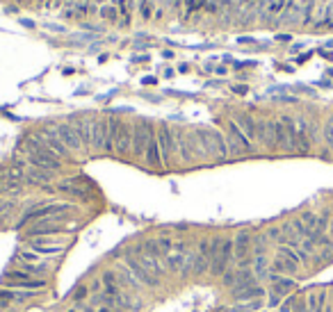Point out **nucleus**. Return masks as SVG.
I'll return each instance as SVG.
<instances>
[{
	"label": "nucleus",
	"mask_w": 333,
	"mask_h": 312,
	"mask_svg": "<svg viewBox=\"0 0 333 312\" xmlns=\"http://www.w3.org/2000/svg\"><path fill=\"white\" fill-rule=\"evenodd\" d=\"M233 260V239H210V271L224 276Z\"/></svg>",
	"instance_id": "obj_1"
},
{
	"label": "nucleus",
	"mask_w": 333,
	"mask_h": 312,
	"mask_svg": "<svg viewBox=\"0 0 333 312\" xmlns=\"http://www.w3.org/2000/svg\"><path fill=\"white\" fill-rule=\"evenodd\" d=\"M110 123V141L117 155H128L133 150V126L121 119H107Z\"/></svg>",
	"instance_id": "obj_2"
},
{
	"label": "nucleus",
	"mask_w": 333,
	"mask_h": 312,
	"mask_svg": "<svg viewBox=\"0 0 333 312\" xmlns=\"http://www.w3.org/2000/svg\"><path fill=\"white\" fill-rule=\"evenodd\" d=\"M199 139L203 144L205 155L217 157V160H228V157H231L228 146H226V137L221 132H215V130H199Z\"/></svg>",
	"instance_id": "obj_3"
},
{
	"label": "nucleus",
	"mask_w": 333,
	"mask_h": 312,
	"mask_svg": "<svg viewBox=\"0 0 333 312\" xmlns=\"http://www.w3.org/2000/svg\"><path fill=\"white\" fill-rule=\"evenodd\" d=\"M192 260H194V253H187V248L183 244H178V242L174 244V251L165 258L166 269H171L174 274H181V276L192 274Z\"/></svg>",
	"instance_id": "obj_4"
},
{
	"label": "nucleus",
	"mask_w": 333,
	"mask_h": 312,
	"mask_svg": "<svg viewBox=\"0 0 333 312\" xmlns=\"http://www.w3.org/2000/svg\"><path fill=\"white\" fill-rule=\"evenodd\" d=\"M121 264L126 269H128L130 274H133V278H135L139 285H149V287H158V278H153L149 271H146L144 267H142V262L135 258V251H128L121 255Z\"/></svg>",
	"instance_id": "obj_5"
},
{
	"label": "nucleus",
	"mask_w": 333,
	"mask_h": 312,
	"mask_svg": "<svg viewBox=\"0 0 333 312\" xmlns=\"http://www.w3.org/2000/svg\"><path fill=\"white\" fill-rule=\"evenodd\" d=\"M226 146H228V153H231V155H244V153H249V150L253 148V146H251V139L242 132V128L237 126L235 121L228 123Z\"/></svg>",
	"instance_id": "obj_6"
},
{
	"label": "nucleus",
	"mask_w": 333,
	"mask_h": 312,
	"mask_svg": "<svg viewBox=\"0 0 333 312\" xmlns=\"http://www.w3.org/2000/svg\"><path fill=\"white\" fill-rule=\"evenodd\" d=\"M2 282L9 285L12 290H44L46 287V280H34L30 274L25 271H7L2 276Z\"/></svg>",
	"instance_id": "obj_7"
},
{
	"label": "nucleus",
	"mask_w": 333,
	"mask_h": 312,
	"mask_svg": "<svg viewBox=\"0 0 333 312\" xmlns=\"http://www.w3.org/2000/svg\"><path fill=\"white\" fill-rule=\"evenodd\" d=\"M155 137L151 130V123H137V126H133V155L135 157H142L146 153V148H149V144H151V139Z\"/></svg>",
	"instance_id": "obj_8"
},
{
	"label": "nucleus",
	"mask_w": 333,
	"mask_h": 312,
	"mask_svg": "<svg viewBox=\"0 0 333 312\" xmlns=\"http://www.w3.org/2000/svg\"><path fill=\"white\" fill-rule=\"evenodd\" d=\"M91 148L107 150V153L114 150L112 141H110V123H107L105 119L94 121V128H91Z\"/></svg>",
	"instance_id": "obj_9"
},
{
	"label": "nucleus",
	"mask_w": 333,
	"mask_h": 312,
	"mask_svg": "<svg viewBox=\"0 0 333 312\" xmlns=\"http://www.w3.org/2000/svg\"><path fill=\"white\" fill-rule=\"evenodd\" d=\"M55 132H57L60 141L71 153H78V150L84 148L83 141H80V137H78V132H76V128H73V123H60V126H55Z\"/></svg>",
	"instance_id": "obj_10"
},
{
	"label": "nucleus",
	"mask_w": 333,
	"mask_h": 312,
	"mask_svg": "<svg viewBox=\"0 0 333 312\" xmlns=\"http://www.w3.org/2000/svg\"><path fill=\"white\" fill-rule=\"evenodd\" d=\"M39 139H41V144H44L46 148L50 150V153H55L57 157L71 155V150H68L67 146L60 141V137H57V132H55V128H44V130L39 132Z\"/></svg>",
	"instance_id": "obj_11"
},
{
	"label": "nucleus",
	"mask_w": 333,
	"mask_h": 312,
	"mask_svg": "<svg viewBox=\"0 0 333 312\" xmlns=\"http://www.w3.org/2000/svg\"><path fill=\"white\" fill-rule=\"evenodd\" d=\"M251 246H253V235L251 230H240L233 239V260L240 262L244 258H251Z\"/></svg>",
	"instance_id": "obj_12"
},
{
	"label": "nucleus",
	"mask_w": 333,
	"mask_h": 312,
	"mask_svg": "<svg viewBox=\"0 0 333 312\" xmlns=\"http://www.w3.org/2000/svg\"><path fill=\"white\" fill-rule=\"evenodd\" d=\"M269 271L276 276H283V274H297L299 271V262L297 260H290V258H283V255H279L276 260L269 264Z\"/></svg>",
	"instance_id": "obj_13"
},
{
	"label": "nucleus",
	"mask_w": 333,
	"mask_h": 312,
	"mask_svg": "<svg viewBox=\"0 0 333 312\" xmlns=\"http://www.w3.org/2000/svg\"><path fill=\"white\" fill-rule=\"evenodd\" d=\"M269 280H272V294H276V296H285V294H290V292L297 287L295 280H290V278H283V276H276V274H269Z\"/></svg>",
	"instance_id": "obj_14"
},
{
	"label": "nucleus",
	"mask_w": 333,
	"mask_h": 312,
	"mask_svg": "<svg viewBox=\"0 0 333 312\" xmlns=\"http://www.w3.org/2000/svg\"><path fill=\"white\" fill-rule=\"evenodd\" d=\"M73 128H76L78 137L83 141L84 148H91V128H94V121L89 119H76L73 121Z\"/></svg>",
	"instance_id": "obj_15"
},
{
	"label": "nucleus",
	"mask_w": 333,
	"mask_h": 312,
	"mask_svg": "<svg viewBox=\"0 0 333 312\" xmlns=\"http://www.w3.org/2000/svg\"><path fill=\"white\" fill-rule=\"evenodd\" d=\"M23 173H25V182H32V185H44L50 180V171H44L37 166H25Z\"/></svg>",
	"instance_id": "obj_16"
},
{
	"label": "nucleus",
	"mask_w": 333,
	"mask_h": 312,
	"mask_svg": "<svg viewBox=\"0 0 333 312\" xmlns=\"http://www.w3.org/2000/svg\"><path fill=\"white\" fill-rule=\"evenodd\" d=\"M144 160H146V164H149V166H162V164H165V160H162V153H160V146H158V139H155V137L151 139L149 148H146Z\"/></svg>",
	"instance_id": "obj_17"
},
{
	"label": "nucleus",
	"mask_w": 333,
	"mask_h": 312,
	"mask_svg": "<svg viewBox=\"0 0 333 312\" xmlns=\"http://www.w3.org/2000/svg\"><path fill=\"white\" fill-rule=\"evenodd\" d=\"M251 267H253L251 271H253L256 278H269V274H272V271H269V260H267L265 255H256Z\"/></svg>",
	"instance_id": "obj_18"
},
{
	"label": "nucleus",
	"mask_w": 333,
	"mask_h": 312,
	"mask_svg": "<svg viewBox=\"0 0 333 312\" xmlns=\"http://www.w3.org/2000/svg\"><path fill=\"white\" fill-rule=\"evenodd\" d=\"M18 262L21 264H44L41 258H39V253L34 251H18Z\"/></svg>",
	"instance_id": "obj_19"
},
{
	"label": "nucleus",
	"mask_w": 333,
	"mask_h": 312,
	"mask_svg": "<svg viewBox=\"0 0 333 312\" xmlns=\"http://www.w3.org/2000/svg\"><path fill=\"white\" fill-rule=\"evenodd\" d=\"M32 251L39 253V255H55V253H62L64 246H48V244H32Z\"/></svg>",
	"instance_id": "obj_20"
},
{
	"label": "nucleus",
	"mask_w": 333,
	"mask_h": 312,
	"mask_svg": "<svg viewBox=\"0 0 333 312\" xmlns=\"http://www.w3.org/2000/svg\"><path fill=\"white\" fill-rule=\"evenodd\" d=\"M62 189H64V192H68V194H73L76 198H87V196H89V194H87V189L78 187L76 182H64V185H62Z\"/></svg>",
	"instance_id": "obj_21"
},
{
	"label": "nucleus",
	"mask_w": 333,
	"mask_h": 312,
	"mask_svg": "<svg viewBox=\"0 0 333 312\" xmlns=\"http://www.w3.org/2000/svg\"><path fill=\"white\" fill-rule=\"evenodd\" d=\"M100 16L114 23V21H117V16H119V9L114 7V5H103V7H100Z\"/></svg>",
	"instance_id": "obj_22"
},
{
	"label": "nucleus",
	"mask_w": 333,
	"mask_h": 312,
	"mask_svg": "<svg viewBox=\"0 0 333 312\" xmlns=\"http://www.w3.org/2000/svg\"><path fill=\"white\" fill-rule=\"evenodd\" d=\"M55 232H60V228H57V226H37V228H32V237H34V235H55Z\"/></svg>",
	"instance_id": "obj_23"
},
{
	"label": "nucleus",
	"mask_w": 333,
	"mask_h": 312,
	"mask_svg": "<svg viewBox=\"0 0 333 312\" xmlns=\"http://www.w3.org/2000/svg\"><path fill=\"white\" fill-rule=\"evenodd\" d=\"M322 134H324L326 146H329V148L333 150V116H331V119H329V121H326V123H324V132H322Z\"/></svg>",
	"instance_id": "obj_24"
},
{
	"label": "nucleus",
	"mask_w": 333,
	"mask_h": 312,
	"mask_svg": "<svg viewBox=\"0 0 333 312\" xmlns=\"http://www.w3.org/2000/svg\"><path fill=\"white\" fill-rule=\"evenodd\" d=\"M87 294H89V287H84V285H80V287H76V290L71 292V298L80 303V301H83V298L87 296Z\"/></svg>",
	"instance_id": "obj_25"
},
{
	"label": "nucleus",
	"mask_w": 333,
	"mask_h": 312,
	"mask_svg": "<svg viewBox=\"0 0 333 312\" xmlns=\"http://www.w3.org/2000/svg\"><path fill=\"white\" fill-rule=\"evenodd\" d=\"M283 7H285V0H269V5H267V12H272V14H279Z\"/></svg>",
	"instance_id": "obj_26"
},
{
	"label": "nucleus",
	"mask_w": 333,
	"mask_h": 312,
	"mask_svg": "<svg viewBox=\"0 0 333 312\" xmlns=\"http://www.w3.org/2000/svg\"><path fill=\"white\" fill-rule=\"evenodd\" d=\"M151 2H149V0H142V2H139V14H142V18H151Z\"/></svg>",
	"instance_id": "obj_27"
},
{
	"label": "nucleus",
	"mask_w": 333,
	"mask_h": 312,
	"mask_svg": "<svg viewBox=\"0 0 333 312\" xmlns=\"http://www.w3.org/2000/svg\"><path fill=\"white\" fill-rule=\"evenodd\" d=\"M292 312H311V310H308V305H306V298L295 301V303H292Z\"/></svg>",
	"instance_id": "obj_28"
},
{
	"label": "nucleus",
	"mask_w": 333,
	"mask_h": 312,
	"mask_svg": "<svg viewBox=\"0 0 333 312\" xmlns=\"http://www.w3.org/2000/svg\"><path fill=\"white\" fill-rule=\"evenodd\" d=\"M96 312H123V310H119V308H112V305H99V308H96Z\"/></svg>",
	"instance_id": "obj_29"
},
{
	"label": "nucleus",
	"mask_w": 333,
	"mask_h": 312,
	"mask_svg": "<svg viewBox=\"0 0 333 312\" xmlns=\"http://www.w3.org/2000/svg\"><path fill=\"white\" fill-rule=\"evenodd\" d=\"M292 303H295L292 298H290V301H285V303H283V305L279 308V312H292Z\"/></svg>",
	"instance_id": "obj_30"
},
{
	"label": "nucleus",
	"mask_w": 333,
	"mask_h": 312,
	"mask_svg": "<svg viewBox=\"0 0 333 312\" xmlns=\"http://www.w3.org/2000/svg\"><path fill=\"white\" fill-rule=\"evenodd\" d=\"M281 303V296H276V294H272V296H269V305H272V308H276V305Z\"/></svg>",
	"instance_id": "obj_31"
},
{
	"label": "nucleus",
	"mask_w": 333,
	"mask_h": 312,
	"mask_svg": "<svg viewBox=\"0 0 333 312\" xmlns=\"http://www.w3.org/2000/svg\"><path fill=\"white\" fill-rule=\"evenodd\" d=\"M68 312H78V310H68Z\"/></svg>",
	"instance_id": "obj_32"
}]
</instances>
